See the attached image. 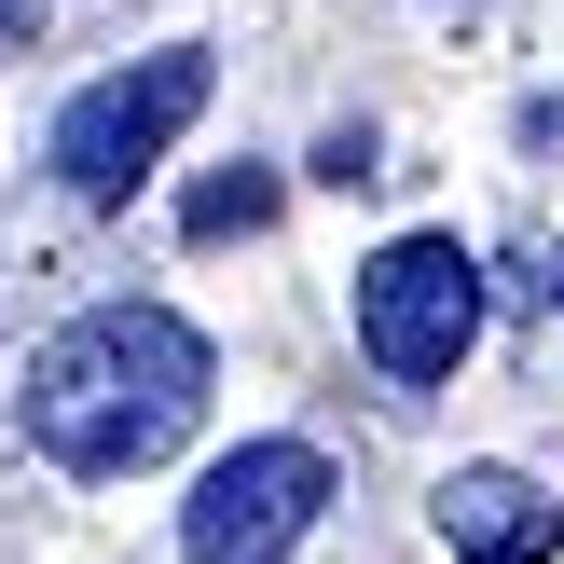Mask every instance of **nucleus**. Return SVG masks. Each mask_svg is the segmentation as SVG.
<instances>
[{
	"label": "nucleus",
	"instance_id": "nucleus-3",
	"mask_svg": "<svg viewBox=\"0 0 564 564\" xmlns=\"http://www.w3.org/2000/svg\"><path fill=\"white\" fill-rule=\"evenodd\" d=\"M468 345H482V262H468L455 235L372 248V275H358V358H372L386 386H441Z\"/></svg>",
	"mask_w": 564,
	"mask_h": 564
},
{
	"label": "nucleus",
	"instance_id": "nucleus-2",
	"mask_svg": "<svg viewBox=\"0 0 564 564\" xmlns=\"http://www.w3.org/2000/svg\"><path fill=\"white\" fill-rule=\"evenodd\" d=\"M207 83H220V55H207V42L124 55L110 83H83V97L55 110V152H42V165H55V193H69V207H124V193L165 165V138L207 110Z\"/></svg>",
	"mask_w": 564,
	"mask_h": 564
},
{
	"label": "nucleus",
	"instance_id": "nucleus-7",
	"mask_svg": "<svg viewBox=\"0 0 564 564\" xmlns=\"http://www.w3.org/2000/svg\"><path fill=\"white\" fill-rule=\"evenodd\" d=\"M42 28H55V0H0V55H28Z\"/></svg>",
	"mask_w": 564,
	"mask_h": 564
},
{
	"label": "nucleus",
	"instance_id": "nucleus-1",
	"mask_svg": "<svg viewBox=\"0 0 564 564\" xmlns=\"http://www.w3.org/2000/svg\"><path fill=\"white\" fill-rule=\"evenodd\" d=\"M207 330L165 317V303H97V317H69L42 358H28V441H42L69 482H138V468H165L193 427H207Z\"/></svg>",
	"mask_w": 564,
	"mask_h": 564
},
{
	"label": "nucleus",
	"instance_id": "nucleus-5",
	"mask_svg": "<svg viewBox=\"0 0 564 564\" xmlns=\"http://www.w3.org/2000/svg\"><path fill=\"white\" fill-rule=\"evenodd\" d=\"M441 538H455V564H551L564 496H538L523 468H455L441 482Z\"/></svg>",
	"mask_w": 564,
	"mask_h": 564
},
{
	"label": "nucleus",
	"instance_id": "nucleus-6",
	"mask_svg": "<svg viewBox=\"0 0 564 564\" xmlns=\"http://www.w3.org/2000/svg\"><path fill=\"white\" fill-rule=\"evenodd\" d=\"M262 220H275V180H262V165H235V180L193 193V235H262Z\"/></svg>",
	"mask_w": 564,
	"mask_h": 564
},
{
	"label": "nucleus",
	"instance_id": "nucleus-8",
	"mask_svg": "<svg viewBox=\"0 0 564 564\" xmlns=\"http://www.w3.org/2000/svg\"><path fill=\"white\" fill-rule=\"evenodd\" d=\"M551 303H564V275H551Z\"/></svg>",
	"mask_w": 564,
	"mask_h": 564
},
{
	"label": "nucleus",
	"instance_id": "nucleus-4",
	"mask_svg": "<svg viewBox=\"0 0 564 564\" xmlns=\"http://www.w3.org/2000/svg\"><path fill=\"white\" fill-rule=\"evenodd\" d=\"M330 510V455L317 441H235L207 482L180 496V564H290Z\"/></svg>",
	"mask_w": 564,
	"mask_h": 564
}]
</instances>
